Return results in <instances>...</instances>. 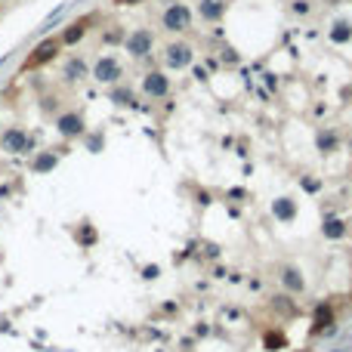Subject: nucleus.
Here are the masks:
<instances>
[{
  "mask_svg": "<svg viewBox=\"0 0 352 352\" xmlns=\"http://www.w3.org/2000/svg\"><path fill=\"white\" fill-rule=\"evenodd\" d=\"M59 53H62V41H59V37H44V41L25 56L22 71H37V68H44V65H50L53 59H59Z\"/></svg>",
  "mask_w": 352,
  "mask_h": 352,
  "instance_id": "f257e3e1",
  "label": "nucleus"
},
{
  "mask_svg": "<svg viewBox=\"0 0 352 352\" xmlns=\"http://www.w3.org/2000/svg\"><path fill=\"white\" fill-rule=\"evenodd\" d=\"M0 148L10 151V154H31L37 148V139L22 127H7L0 133Z\"/></svg>",
  "mask_w": 352,
  "mask_h": 352,
  "instance_id": "f03ea898",
  "label": "nucleus"
},
{
  "mask_svg": "<svg viewBox=\"0 0 352 352\" xmlns=\"http://www.w3.org/2000/svg\"><path fill=\"white\" fill-rule=\"evenodd\" d=\"M90 77L96 84L114 87V84H121V77H124V65L117 62V56H99L90 68Z\"/></svg>",
  "mask_w": 352,
  "mask_h": 352,
  "instance_id": "7ed1b4c3",
  "label": "nucleus"
},
{
  "mask_svg": "<svg viewBox=\"0 0 352 352\" xmlns=\"http://www.w3.org/2000/svg\"><path fill=\"white\" fill-rule=\"evenodd\" d=\"M161 28L170 31V34H185L191 28V10L185 4H170L161 13Z\"/></svg>",
  "mask_w": 352,
  "mask_h": 352,
  "instance_id": "20e7f679",
  "label": "nucleus"
},
{
  "mask_svg": "<svg viewBox=\"0 0 352 352\" xmlns=\"http://www.w3.org/2000/svg\"><path fill=\"white\" fill-rule=\"evenodd\" d=\"M164 65L170 71H182V68H191L195 65V47L185 44V41H173L164 47Z\"/></svg>",
  "mask_w": 352,
  "mask_h": 352,
  "instance_id": "39448f33",
  "label": "nucleus"
},
{
  "mask_svg": "<svg viewBox=\"0 0 352 352\" xmlns=\"http://www.w3.org/2000/svg\"><path fill=\"white\" fill-rule=\"evenodd\" d=\"M170 90H173V84H170L167 71L151 68V71H145V74H142V93H145L148 99H167V96H170Z\"/></svg>",
  "mask_w": 352,
  "mask_h": 352,
  "instance_id": "423d86ee",
  "label": "nucleus"
},
{
  "mask_svg": "<svg viewBox=\"0 0 352 352\" xmlns=\"http://www.w3.org/2000/svg\"><path fill=\"white\" fill-rule=\"evenodd\" d=\"M56 133L62 139H77V136H87V121L81 111H62L56 114Z\"/></svg>",
  "mask_w": 352,
  "mask_h": 352,
  "instance_id": "0eeeda50",
  "label": "nucleus"
},
{
  "mask_svg": "<svg viewBox=\"0 0 352 352\" xmlns=\"http://www.w3.org/2000/svg\"><path fill=\"white\" fill-rule=\"evenodd\" d=\"M124 50H127L133 59H148L151 50H154V34H151L148 28H136L133 34H127Z\"/></svg>",
  "mask_w": 352,
  "mask_h": 352,
  "instance_id": "6e6552de",
  "label": "nucleus"
},
{
  "mask_svg": "<svg viewBox=\"0 0 352 352\" xmlns=\"http://www.w3.org/2000/svg\"><path fill=\"white\" fill-rule=\"evenodd\" d=\"M93 22H96V16H84V19H74L65 31H62V47H74V44H81L84 37L90 34V28H93Z\"/></svg>",
  "mask_w": 352,
  "mask_h": 352,
  "instance_id": "1a4fd4ad",
  "label": "nucleus"
},
{
  "mask_svg": "<svg viewBox=\"0 0 352 352\" xmlns=\"http://www.w3.org/2000/svg\"><path fill=\"white\" fill-rule=\"evenodd\" d=\"M340 133L334 130V127H315V151L318 154H334V151H340Z\"/></svg>",
  "mask_w": 352,
  "mask_h": 352,
  "instance_id": "9d476101",
  "label": "nucleus"
},
{
  "mask_svg": "<svg viewBox=\"0 0 352 352\" xmlns=\"http://www.w3.org/2000/svg\"><path fill=\"white\" fill-rule=\"evenodd\" d=\"M278 281H281V287H284L287 294H294V297H300V294L306 291V278H303V272H300L297 266H281Z\"/></svg>",
  "mask_w": 352,
  "mask_h": 352,
  "instance_id": "9b49d317",
  "label": "nucleus"
},
{
  "mask_svg": "<svg viewBox=\"0 0 352 352\" xmlns=\"http://www.w3.org/2000/svg\"><path fill=\"white\" fill-rule=\"evenodd\" d=\"M62 77L68 84H77V81H84V77H90V65L84 62V56H68L65 65H62Z\"/></svg>",
  "mask_w": 352,
  "mask_h": 352,
  "instance_id": "f8f14e48",
  "label": "nucleus"
},
{
  "mask_svg": "<svg viewBox=\"0 0 352 352\" xmlns=\"http://www.w3.org/2000/svg\"><path fill=\"white\" fill-rule=\"evenodd\" d=\"M269 210H272V216H275L278 222H294V219H297V201H294V198H287V195L275 198Z\"/></svg>",
  "mask_w": 352,
  "mask_h": 352,
  "instance_id": "ddd939ff",
  "label": "nucleus"
},
{
  "mask_svg": "<svg viewBox=\"0 0 352 352\" xmlns=\"http://www.w3.org/2000/svg\"><path fill=\"white\" fill-rule=\"evenodd\" d=\"M322 235L328 241H343L346 235H349V229H346V219L343 216H334V213H328L325 216V222H322Z\"/></svg>",
  "mask_w": 352,
  "mask_h": 352,
  "instance_id": "4468645a",
  "label": "nucleus"
},
{
  "mask_svg": "<svg viewBox=\"0 0 352 352\" xmlns=\"http://www.w3.org/2000/svg\"><path fill=\"white\" fill-rule=\"evenodd\" d=\"M334 322H337L334 306H331V303H318L315 312H312V328H315V331H328Z\"/></svg>",
  "mask_w": 352,
  "mask_h": 352,
  "instance_id": "2eb2a0df",
  "label": "nucleus"
},
{
  "mask_svg": "<svg viewBox=\"0 0 352 352\" xmlns=\"http://www.w3.org/2000/svg\"><path fill=\"white\" fill-rule=\"evenodd\" d=\"M269 306L275 309V312H281V315H297V297H294V294H287V291L275 294V297L269 300Z\"/></svg>",
  "mask_w": 352,
  "mask_h": 352,
  "instance_id": "dca6fc26",
  "label": "nucleus"
},
{
  "mask_svg": "<svg viewBox=\"0 0 352 352\" xmlns=\"http://www.w3.org/2000/svg\"><path fill=\"white\" fill-rule=\"evenodd\" d=\"M198 13H201L204 22H219L222 13H226V0H201Z\"/></svg>",
  "mask_w": 352,
  "mask_h": 352,
  "instance_id": "f3484780",
  "label": "nucleus"
},
{
  "mask_svg": "<svg viewBox=\"0 0 352 352\" xmlns=\"http://www.w3.org/2000/svg\"><path fill=\"white\" fill-rule=\"evenodd\" d=\"M328 34H331L334 44H349V41H352V22H349V19H334Z\"/></svg>",
  "mask_w": 352,
  "mask_h": 352,
  "instance_id": "a211bd4d",
  "label": "nucleus"
},
{
  "mask_svg": "<svg viewBox=\"0 0 352 352\" xmlns=\"http://www.w3.org/2000/svg\"><path fill=\"white\" fill-rule=\"evenodd\" d=\"M56 164H59V151H41V154L31 161V170H34V173H50Z\"/></svg>",
  "mask_w": 352,
  "mask_h": 352,
  "instance_id": "6ab92c4d",
  "label": "nucleus"
},
{
  "mask_svg": "<svg viewBox=\"0 0 352 352\" xmlns=\"http://www.w3.org/2000/svg\"><path fill=\"white\" fill-rule=\"evenodd\" d=\"M108 99L117 102V105H124V108H136V96H133V90H127V87H117V84H114V90L108 93Z\"/></svg>",
  "mask_w": 352,
  "mask_h": 352,
  "instance_id": "aec40b11",
  "label": "nucleus"
},
{
  "mask_svg": "<svg viewBox=\"0 0 352 352\" xmlns=\"http://www.w3.org/2000/svg\"><path fill=\"white\" fill-rule=\"evenodd\" d=\"M99 241V235L90 222H81V229H77V244H84V247H93Z\"/></svg>",
  "mask_w": 352,
  "mask_h": 352,
  "instance_id": "412c9836",
  "label": "nucleus"
},
{
  "mask_svg": "<svg viewBox=\"0 0 352 352\" xmlns=\"http://www.w3.org/2000/svg\"><path fill=\"white\" fill-rule=\"evenodd\" d=\"M284 343H287V340H284V334H281V331H266V334H263V346H266L269 352L284 349Z\"/></svg>",
  "mask_w": 352,
  "mask_h": 352,
  "instance_id": "4be33fe9",
  "label": "nucleus"
},
{
  "mask_svg": "<svg viewBox=\"0 0 352 352\" xmlns=\"http://www.w3.org/2000/svg\"><path fill=\"white\" fill-rule=\"evenodd\" d=\"M300 185H303V191H309V195H318V191H322V179H312L309 173L300 176Z\"/></svg>",
  "mask_w": 352,
  "mask_h": 352,
  "instance_id": "5701e85b",
  "label": "nucleus"
},
{
  "mask_svg": "<svg viewBox=\"0 0 352 352\" xmlns=\"http://www.w3.org/2000/svg\"><path fill=\"white\" fill-rule=\"evenodd\" d=\"M291 13H294V16H309V13H312L309 0H291Z\"/></svg>",
  "mask_w": 352,
  "mask_h": 352,
  "instance_id": "b1692460",
  "label": "nucleus"
},
{
  "mask_svg": "<svg viewBox=\"0 0 352 352\" xmlns=\"http://www.w3.org/2000/svg\"><path fill=\"white\" fill-rule=\"evenodd\" d=\"M158 275H161V269H158V266H154V263H148V266L142 269V278H145V281H154V278H158Z\"/></svg>",
  "mask_w": 352,
  "mask_h": 352,
  "instance_id": "393cba45",
  "label": "nucleus"
},
{
  "mask_svg": "<svg viewBox=\"0 0 352 352\" xmlns=\"http://www.w3.org/2000/svg\"><path fill=\"white\" fill-rule=\"evenodd\" d=\"M207 257L216 260V257H219V247H216V244H207Z\"/></svg>",
  "mask_w": 352,
  "mask_h": 352,
  "instance_id": "a878e982",
  "label": "nucleus"
},
{
  "mask_svg": "<svg viewBox=\"0 0 352 352\" xmlns=\"http://www.w3.org/2000/svg\"><path fill=\"white\" fill-rule=\"evenodd\" d=\"M117 4H121V7H130V4H136V0H117Z\"/></svg>",
  "mask_w": 352,
  "mask_h": 352,
  "instance_id": "bb28decb",
  "label": "nucleus"
},
{
  "mask_svg": "<svg viewBox=\"0 0 352 352\" xmlns=\"http://www.w3.org/2000/svg\"><path fill=\"white\" fill-rule=\"evenodd\" d=\"M346 148H349V151H352V133H349V136H346Z\"/></svg>",
  "mask_w": 352,
  "mask_h": 352,
  "instance_id": "cd10ccee",
  "label": "nucleus"
},
{
  "mask_svg": "<svg viewBox=\"0 0 352 352\" xmlns=\"http://www.w3.org/2000/svg\"><path fill=\"white\" fill-rule=\"evenodd\" d=\"M0 65H4V59H0Z\"/></svg>",
  "mask_w": 352,
  "mask_h": 352,
  "instance_id": "c85d7f7f",
  "label": "nucleus"
},
{
  "mask_svg": "<svg viewBox=\"0 0 352 352\" xmlns=\"http://www.w3.org/2000/svg\"><path fill=\"white\" fill-rule=\"evenodd\" d=\"M297 352H303V349H297Z\"/></svg>",
  "mask_w": 352,
  "mask_h": 352,
  "instance_id": "c756f323",
  "label": "nucleus"
},
{
  "mask_svg": "<svg viewBox=\"0 0 352 352\" xmlns=\"http://www.w3.org/2000/svg\"><path fill=\"white\" fill-rule=\"evenodd\" d=\"M334 352H337V349H334Z\"/></svg>",
  "mask_w": 352,
  "mask_h": 352,
  "instance_id": "7c9ffc66",
  "label": "nucleus"
}]
</instances>
